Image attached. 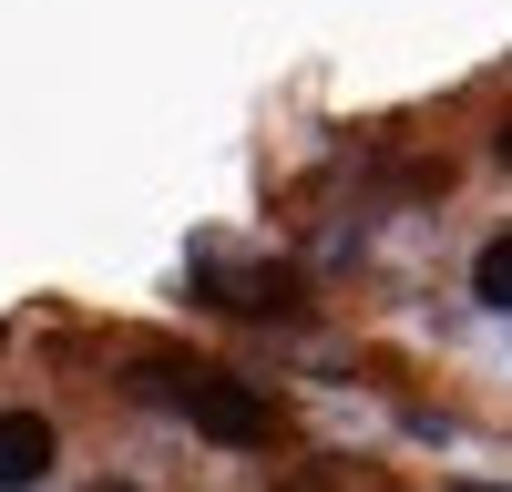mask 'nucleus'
<instances>
[{
    "label": "nucleus",
    "instance_id": "nucleus-1",
    "mask_svg": "<svg viewBox=\"0 0 512 492\" xmlns=\"http://www.w3.org/2000/svg\"><path fill=\"white\" fill-rule=\"evenodd\" d=\"M154 390L175 400L195 431H216V441H236V451H256V441L277 431V410L256 400L236 369H205V359H154Z\"/></svg>",
    "mask_w": 512,
    "mask_h": 492
},
{
    "label": "nucleus",
    "instance_id": "nucleus-2",
    "mask_svg": "<svg viewBox=\"0 0 512 492\" xmlns=\"http://www.w3.org/2000/svg\"><path fill=\"white\" fill-rule=\"evenodd\" d=\"M52 472V421L41 410H0V492H31Z\"/></svg>",
    "mask_w": 512,
    "mask_h": 492
},
{
    "label": "nucleus",
    "instance_id": "nucleus-3",
    "mask_svg": "<svg viewBox=\"0 0 512 492\" xmlns=\"http://www.w3.org/2000/svg\"><path fill=\"white\" fill-rule=\"evenodd\" d=\"M195 287H216V308H287V277L236 267V257H195Z\"/></svg>",
    "mask_w": 512,
    "mask_h": 492
},
{
    "label": "nucleus",
    "instance_id": "nucleus-4",
    "mask_svg": "<svg viewBox=\"0 0 512 492\" xmlns=\"http://www.w3.org/2000/svg\"><path fill=\"white\" fill-rule=\"evenodd\" d=\"M472 298H482V308H512V226L482 236V257H472Z\"/></svg>",
    "mask_w": 512,
    "mask_h": 492
},
{
    "label": "nucleus",
    "instance_id": "nucleus-5",
    "mask_svg": "<svg viewBox=\"0 0 512 492\" xmlns=\"http://www.w3.org/2000/svg\"><path fill=\"white\" fill-rule=\"evenodd\" d=\"M82 492H134V482H82Z\"/></svg>",
    "mask_w": 512,
    "mask_h": 492
},
{
    "label": "nucleus",
    "instance_id": "nucleus-6",
    "mask_svg": "<svg viewBox=\"0 0 512 492\" xmlns=\"http://www.w3.org/2000/svg\"><path fill=\"white\" fill-rule=\"evenodd\" d=\"M502 164H512V123H502Z\"/></svg>",
    "mask_w": 512,
    "mask_h": 492
}]
</instances>
